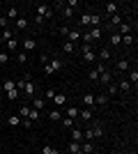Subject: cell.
I'll list each match as a JSON object with an SVG mask.
<instances>
[{
  "instance_id": "cell-24",
  "label": "cell",
  "mask_w": 138,
  "mask_h": 154,
  "mask_svg": "<svg viewBox=\"0 0 138 154\" xmlns=\"http://www.w3.org/2000/svg\"><path fill=\"white\" fill-rule=\"evenodd\" d=\"M106 16H113V14H118V5L115 2H106Z\"/></svg>"
},
{
  "instance_id": "cell-29",
  "label": "cell",
  "mask_w": 138,
  "mask_h": 154,
  "mask_svg": "<svg viewBox=\"0 0 138 154\" xmlns=\"http://www.w3.org/2000/svg\"><path fill=\"white\" fill-rule=\"evenodd\" d=\"M28 115H30V106H28V103H23V106H21V110H19V117H21V120H28Z\"/></svg>"
},
{
  "instance_id": "cell-18",
  "label": "cell",
  "mask_w": 138,
  "mask_h": 154,
  "mask_svg": "<svg viewBox=\"0 0 138 154\" xmlns=\"http://www.w3.org/2000/svg\"><path fill=\"white\" fill-rule=\"evenodd\" d=\"M108 101H111L108 94H94V106H106Z\"/></svg>"
},
{
  "instance_id": "cell-47",
  "label": "cell",
  "mask_w": 138,
  "mask_h": 154,
  "mask_svg": "<svg viewBox=\"0 0 138 154\" xmlns=\"http://www.w3.org/2000/svg\"><path fill=\"white\" fill-rule=\"evenodd\" d=\"M127 154H136V152H127Z\"/></svg>"
},
{
  "instance_id": "cell-50",
  "label": "cell",
  "mask_w": 138,
  "mask_h": 154,
  "mask_svg": "<svg viewBox=\"0 0 138 154\" xmlns=\"http://www.w3.org/2000/svg\"><path fill=\"white\" fill-rule=\"evenodd\" d=\"M94 154H97V152H94Z\"/></svg>"
},
{
  "instance_id": "cell-12",
  "label": "cell",
  "mask_w": 138,
  "mask_h": 154,
  "mask_svg": "<svg viewBox=\"0 0 138 154\" xmlns=\"http://www.w3.org/2000/svg\"><path fill=\"white\" fill-rule=\"evenodd\" d=\"M67 42H72V44L81 42V30H78V28H72V30H69V35H67Z\"/></svg>"
},
{
  "instance_id": "cell-23",
  "label": "cell",
  "mask_w": 138,
  "mask_h": 154,
  "mask_svg": "<svg viewBox=\"0 0 138 154\" xmlns=\"http://www.w3.org/2000/svg\"><path fill=\"white\" fill-rule=\"evenodd\" d=\"M62 51H65L67 55H72V53H76V44H72V42H62Z\"/></svg>"
},
{
  "instance_id": "cell-48",
  "label": "cell",
  "mask_w": 138,
  "mask_h": 154,
  "mask_svg": "<svg viewBox=\"0 0 138 154\" xmlns=\"http://www.w3.org/2000/svg\"><path fill=\"white\" fill-rule=\"evenodd\" d=\"M0 35H2V28H0Z\"/></svg>"
},
{
  "instance_id": "cell-4",
  "label": "cell",
  "mask_w": 138,
  "mask_h": 154,
  "mask_svg": "<svg viewBox=\"0 0 138 154\" xmlns=\"http://www.w3.org/2000/svg\"><path fill=\"white\" fill-rule=\"evenodd\" d=\"M108 60H111V48H108V46H104V48H99L97 51V62H108Z\"/></svg>"
},
{
  "instance_id": "cell-6",
  "label": "cell",
  "mask_w": 138,
  "mask_h": 154,
  "mask_svg": "<svg viewBox=\"0 0 138 154\" xmlns=\"http://www.w3.org/2000/svg\"><path fill=\"white\" fill-rule=\"evenodd\" d=\"M51 101H53L55 108H65V106H67V97L62 94V92H55V97H53Z\"/></svg>"
},
{
  "instance_id": "cell-33",
  "label": "cell",
  "mask_w": 138,
  "mask_h": 154,
  "mask_svg": "<svg viewBox=\"0 0 138 154\" xmlns=\"http://www.w3.org/2000/svg\"><path fill=\"white\" fill-rule=\"evenodd\" d=\"M7 124H9V127H19V124H21V117H19V115L7 117Z\"/></svg>"
},
{
  "instance_id": "cell-10",
  "label": "cell",
  "mask_w": 138,
  "mask_h": 154,
  "mask_svg": "<svg viewBox=\"0 0 138 154\" xmlns=\"http://www.w3.org/2000/svg\"><path fill=\"white\" fill-rule=\"evenodd\" d=\"M48 67L53 69V74H58V71L62 69V67H65V62H62L60 58H51V60H48Z\"/></svg>"
},
{
  "instance_id": "cell-26",
  "label": "cell",
  "mask_w": 138,
  "mask_h": 154,
  "mask_svg": "<svg viewBox=\"0 0 138 154\" xmlns=\"http://www.w3.org/2000/svg\"><path fill=\"white\" fill-rule=\"evenodd\" d=\"M67 152H69V154H83V152H81V145H78V143H69V147H67Z\"/></svg>"
},
{
  "instance_id": "cell-19",
  "label": "cell",
  "mask_w": 138,
  "mask_h": 154,
  "mask_svg": "<svg viewBox=\"0 0 138 154\" xmlns=\"http://www.w3.org/2000/svg\"><path fill=\"white\" fill-rule=\"evenodd\" d=\"M44 106H46V101L41 99V97H37V99H32V103H30V108H35V110H44Z\"/></svg>"
},
{
  "instance_id": "cell-44",
  "label": "cell",
  "mask_w": 138,
  "mask_h": 154,
  "mask_svg": "<svg viewBox=\"0 0 138 154\" xmlns=\"http://www.w3.org/2000/svg\"><path fill=\"white\" fill-rule=\"evenodd\" d=\"M81 26H90V14H83V16H81Z\"/></svg>"
},
{
  "instance_id": "cell-27",
  "label": "cell",
  "mask_w": 138,
  "mask_h": 154,
  "mask_svg": "<svg viewBox=\"0 0 138 154\" xmlns=\"http://www.w3.org/2000/svg\"><path fill=\"white\" fill-rule=\"evenodd\" d=\"M67 117L76 120V117H78V106H67Z\"/></svg>"
},
{
  "instance_id": "cell-42",
  "label": "cell",
  "mask_w": 138,
  "mask_h": 154,
  "mask_svg": "<svg viewBox=\"0 0 138 154\" xmlns=\"http://www.w3.org/2000/svg\"><path fill=\"white\" fill-rule=\"evenodd\" d=\"M87 78H90L92 83H97V78H99V74H97V71H94V69H90V74H87Z\"/></svg>"
},
{
  "instance_id": "cell-46",
  "label": "cell",
  "mask_w": 138,
  "mask_h": 154,
  "mask_svg": "<svg viewBox=\"0 0 138 154\" xmlns=\"http://www.w3.org/2000/svg\"><path fill=\"white\" fill-rule=\"evenodd\" d=\"M48 60H51V55H46V53H44V55H41V58H39V62H41V64H46V62H48Z\"/></svg>"
},
{
  "instance_id": "cell-35",
  "label": "cell",
  "mask_w": 138,
  "mask_h": 154,
  "mask_svg": "<svg viewBox=\"0 0 138 154\" xmlns=\"http://www.w3.org/2000/svg\"><path fill=\"white\" fill-rule=\"evenodd\" d=\"M111 44H115V46L122 44V35H120V32H113L111 35Z\"/></svg>"
},
{
  "instance_id": "cell-39",
  "label": "cell",
  "mask_w": 138,
  "mask_h": 154,
  "mask_svg": "<svg viewBox=\"0 0 138 154\" xmlns=\"http://www.w3.org/2000/svg\"><path fill=\"white\" fill-rule=\"evenodd\" d=\"M16 60H19L21 64H26V62H28V53H26V51H21L19 55H16Z\"/></svg>"
},
{
  "instance_id": "cell-43",
  "label": "cell",
  "mask_w": 138,
  "mask_h": 154,
  "mask_svg": "<svg viewBox=\"0 0 138 154\" xmlns=\"http://www.w3.org/2000/svg\"><path fill=\"white\" fill-rule=\"evenodd\" d=\"M21 97V92L19 90H12V92H7V99H19Z\"/></svg>"
},
{
  "instance_id": "cell-32",
  "label": "cell",
  "mask_w": 138,
  "mask_h": 154,
  "mask_svg": "<svg viewBox=\"0 0 138 154\" xmlns=\"http://www.w3.org/2000/svg\"><path fill=\"white\" fill-rule=\"evenodd\" d=\"M106 94H108V97L118 94V81H115V83H108V92H106Z\"/></svg>"
},
{
  "instance_id": "cell-28",
  "label": "cell",
  "mask_w": 138,
  "mask_h": 154,
  "mask_svg": "<svg viewBox=\"0 0 138 154\" xmlns=\"http://www.w3.org/2000/svg\"><path fill=\"white\" fill-rule=\"evenodd\" d=\"M28 120H30V122H39V120H41V113H39V110H35V108H30Z\"/></svg>"
},
{
  "instance_id": "cell-34",
  "label": "cell",
  "mask_w": 138,
  "mask_h": 154,
  "mask_svg": "<svg viewBox=\"0 0 138 154\" xmlns=\"http://www.w3.org/2000/svg\"><path fill=\"white\" fill-rule=\"evenodd\" d=\"M2 90H5V94H7V92H12V90H16L14 81H5V83H2Z\"/></svg>"
},
{
  "instance_id": "cell-20",
  "label": "cell",
  "mask_w": 138,
  "mask_h": 154,
  "mask_svg": "<svg viewBox=\"0 0 138 154\" xmlns=\"http://www.w3.org/2000/svg\"><path fill=\"white\" fill-rule=\"evenodd\" d=\"M78 115H81V120H85V122H92V115H94V110H92V108H83V110H78Z\"/></svg>"
},
{
  "instance_id": "cell-31",
  "label": "cell",
  "mask_w": 138,
  "mask_h": 154,
  "mask_svg": "<svg viewBox=\"0 0 138 154\" xmlns=\"http://www.w3.org/2000/svg\"><path fill=\"white\" fill-rule=\"evenodd\" d=\"M41 154H60V149L53 147V145H44V147H41Z\"/></svg>"
},
{
  "instance_id": "cell-21",
  "label": "cell",
  "mask_w": 138,
  "mask_h": 154,
  "mask_svg": "<svg viewBox=\"0 0 138 154\" xmlns=\"http://www.w3.org/2000/svg\"><path fill=\"white\" fill-rule=\"evenodd\" d=\"M127 81H129L131 85L138 83V69H136V64H133V67H129V78H127Z\"/></svg>"
},
{
  "instance_id": "cell-38",
  "label": "cell",
  "mask_w": 138,
  "mask_h": 154,
  "mask_svg": "<svg viewBox=\"0 0 138 154\" xmlns=\"http://www.w3.org/2000/svg\"><path fill=\"white\" fill-rule=\"evenodd\" d=\"M9 62V53L7 51H0V64H7Z\"/></svg>"
},
{
  "instance_id": "cell-3",
  "label": "cell",
  "mask_w": 138,
  "mask_h": 154,
  "mask_svg": "<svg viewBox=\"0 0 138 154\" xmlns=\"http://www.w3.org/2000/svg\"><path fill=\"white\" fill-rule=\"evenodd\" d=\"M113 78H115L113 69H106V71H101V74H99L97 83H99V85H108V83H113Z\"/></svg>"
},
{
  "instance_id": "cell-5",
  "label": "cell",
  "mask_w": 138,
  "mask_h": 154,
  "mask_svg": "<svg viewBox=\"0 0 138 154\" xmlns=\"http://www.w3.org/2000/svg\"><path fill=\"white\" fill-rule=\"evenodd\" d=\"M129 60L127 58H122V60H118V64H115V69H113V74H124V71H129Z\"/></svg>"
},
{
  "instance_id": "cell-14",
  "label": "cell",
  "mask_w": 138,
  "mask_h": 154,
  "mask_svg": "<svg viewBox=\"0 0 138 154\" xmlns=\"http://www.w3.org/2000/svg\"><path fill=\"white\" fill-rule=\"evenodd\" d=\"M83 106L94 110V94H92V92H85V94H83Z\"/></svg>"
},
{
  "instance_id": "cell-25",
  "label": "cell",
  "mask_w": 138,
  "mask_h": 154,
  "mask_svg": "<svg viewBox=\"0 0 138 154\" xmlns=\"http://www.w3.org/2000/svg\"><path fill=\"white\" fill-rule=\"evenodd\" d=\"M60 117H62V113H60V108H53V110H48V120H51V122H58Z\"/></svg>"
},
{
  "instance_id": "cell-17",
  "label": "cell",
  "mask_w": 138,
  "mask_h": 154,
  "mask_svg": "<svg viewBox=\"0 0 138 154\" xmlns=\"http://www.w3.org/2000/svg\"><path fill=\"white\" fill-rule=\"evenodd\" d=\"M5 19H7V23H9V21L14 23V21L19 19V7H9V9H7V16H5Z\"/></svg>"
},
{
  "instance_id": "cell-2",
  "label": "cell",
  "mask_w": 138,
  "mask_h": 154,
  "mask_svg": "<svg viewBox=\"0 0 138 154\" xmlns=\"http://www.w3.org/2000/svg\"><path fill=\"white\" fill-rule=\"evenodd\" d=\"M35 9H37V16H41V19H53V7H48V5H44V2H41V5H37L35 7Z\"/></svg>"
},
{
  "instance_id": "cell-45",
  "label": "cell",
  "mask_w": 138,
  "mask_h": 154,
  "mask_svg": "<svg viewBox=\"0 0 138 154\" xmlns=\"http://www.w3.org/2000/svg\"><path fill=\"white\" fill-rule=\"evenodd\" d=\"M65 5H67V7H72V9H76V7H78V0H67Z\"/></svg>"
},
{
  "instance_id": "cell-49",
  "label": "cell",
  "mask_w": 138,
  "mask_h": 154,
  "mask_svg": "<svg viewBox=\"0 0 138 154\" xmlns=\"http://www.w3.org/2000/svg\"><path fill=\"white\" fill-rule=\"evenodd\" d=\"M0 51H2V44H0Z\"/></svg>"
},
{
  "instance_id": "cell-37",
  "label": "cell",
  "mask_w": 138,
  "mask_h": 154,
  "mask_svg": "<svg viewBox=\"0 0 138 154\" xmlns=\"http://www.w3.org/2000/svg\"><path fill=\"white\" fill-rule=\"evenodd\" d=\"M69 30H72V28H67V26H60V28H58V35H60V37H67V35H69Z\"/></svg>"
},
{
  "instance_id": "cell-41",
  "label": "cell",
  "mask_w": 138,
  "mask_h": 154,
  "mask_svg": "<svg viewBox=\"0 0 138 154\" xmlns=\"http://www.w3.org/2000/svg\"><path fill=\"white\" fill-rule=\"evenodd\" d=\"M122 44H133V35H122Z\"/></svg>"
},
{
  "instance_id": "cell-8",
  "label": "cell",
  "mask_w": 138,
  "mask_h": 154,
  "mask_svg": "<svg viewBox=\"0 0 138 154\" xmlns=\"http://www.w3.org/2000/svg\"><path fill=\"white\" fill-rule=\"evenodd\" d=\"M118 92L120 94H129V92H131V83H129L127 78H120L118 81Z\"/></svg>"
},
{
  "instance_id": "cell-16",
  "label": "cell",
  "mask_w": 138,
  "mask_h": 154,
  "mask_svg": "<svg viewBox=\"0 0 138 154\" xmlns=\"http://www.w3.org/2000/svg\"><path fill=\"white\" fill-rule=\"evenodd\" d=\"M9 39H14V30H12V28H5L2 35H0V44H7Z\"/></svg>"
},
{
  "instance_id": "cell-36",
  "label": "cell",
  "mask_w": 138,
  "mask_h": 154,
  "mask_svg": "<svg viewBox=\"0 0 138 154\" xmlns=\"http://www.w3.org/2000/svg\"><path fill=\"white\" fill-rule=\"evenodd\" d=\"M53 97H55V90H53V88H48V90H44V94H41V99H53Z\"/></svg>"
},
{
  "instance_id": "cell-15",
  "label": "cell",
  "mask_w": 138,
  "mask_h": 154,
  "mask_svg": "<svg viewBox=\"0 0 138 154\" xmlns=\"http://www.w3.org/2000/svg\"><path fill=\"white\" fill-rule=\"evenodd\" d=\"M81 152L83 154H94V143L92 140H83L81 143Z\"/></svg>"
},
{
  "instance_id": "cell-9",
  "label": "cell",
  "mask_w": 138,
  "mask_h": 154,
  "mask_svg": "<svg viewBox=\"0 0 138 154\" xmlns=\"http://www.w3.org/2000/svg\"><path fill=\"white\" fill-rule=\"evenodd\" d=\"M90 129H92V134H94V138H101V136H104V124L99 122V120H97V122H92Z\"/></svg>"
},
{
  "instance_id": "cell-22",
  "label": "cell",
  "mask_w": 138,
  "mask_h": 154,
  "mask_svg": "<svg viewBox=\"0 0 138 154\" xmlns=\"http://www.w3.org/2000/svg\"><path fill=\"white\" fill-rule=\"evenodd\" d=\"M72 140L74 143H83V129H72Z\"/></svg>"
},
{
  "instance_id": "cell-1",
  "label": "cell",
  "mask_w": 138,
  "mask_h": 154,
  "mask_svg": "<svg viewBox=\"0 0 138 154\" xmlns=\"http://www.w3.org/2000/svg\"><path fill=\"white\" fill-rule=\"evenodd\" d=\"M26 83H23V90H21V94H23V99H35V92H37V88H35L32 78H30V74H26V78H23Z\"/></svg>"
},
{
  "instance_id": "cell-40",
  "label": "cell",
  "mask_w": 138,
  "mask_h": 154,
  "mask_svg": "<svg viewBox=\"0 0 138 154\" xmlns=\"http://www.w3.org/2000/svg\"><path fill=\"white\" fill-rule=\"evenodd\" d=\"M62 124H65L67 129H74V120L72 117H62Z\"/></svg>"
},
{
  "instance_id": "cell-11",
  "label": "cell",
  "mask_w": 138,
  "mask_h": 154,
  "mask_svg": "<svg viewBox=\"0 0 138 154\" xmlns=\"http://www.w3.org/2000/svg\"><path fill=\"white\" fill-rule=\"evenodd\" d=\"M12 26H14V28H16V30H26V28H28V26H30V21H28V19H26V16H19V19L14 21Z\"/></svg>"
},
{
  "instance_id": "cell-30",
  "label": "cell",
  "mask_w": 138,
  "mask_h": 154,
  "mask_svg": "<svg viewBox=\"0 0 138 154\" xmlns=\"http://www.w3.org/2000/svg\"><path fill=\"white\" fill-rule=\"evenodd\" d=\"M19 44H21V42H19V39H16V37H14V39H9V42H7V51H16V48H19Z\"/></svg>"
},
{
  "instance_id": "cell-13",
  "label": "cell",
  "mask_w": 138,
  "mask_h": 154,
  "mask_svg": "<svg viewBox=\"0 0 138 154\" xmlns=\"http://www.w3.org/2000/svg\"><path fill=\"white\" fill-rule=\"evenodd\" d=\"M35 48H37V42H35L32 37H26V39H23V51H26V53L35 51Z\"/></svg>"
},
{
  "instance_id": "cell-7",
  "label": "cell",
  "mask_w": 138,
  "mask_h": 154,
  "mask_svg": "<svg viewBox=\"0 0 138 154\" xmlns=\"http://www.w3.org/2000/svg\"><path fill=\"white\" fill-rule=\"evenodd\" d=\"M87 35H90V37H92V42L97 44L99 39L104 37V26H99V28H90V30H87Z\"/></svg>"
}]
</instances>
